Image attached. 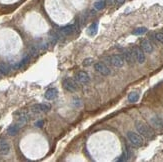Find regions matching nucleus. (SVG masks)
I'll return each mask as SVG.
<instances>
[{"instance_id":"nucleus-16","label":"nucleus","mask_w":163,"mask_h":162,"mask_svg":"<svg viewBox=\"0 0 163 162\" xmlns=\"http://www.w3.org/2000/svg\"><path fill=\"white\" fill-rule=\"evenodd\" d=\"M18 131H19V125H18V124L11 125V126H9V127H8V129H7L8 134L11 135V136L16 135L18 133Z\"/></svg>"},{"instance_id":"nucleus-25","label":"nucleus","mask_w":163,"mask_h":162,"mask_svg":"<svg viewBox=\"0 0 163 162\" xmlns=\"http://www.w3.org/2000/svg\"><path fill=\"white\" fill-rule=\"evenodd\" d=\"M42 125H43V121H42V120H39V121H37V122L35 123L36 127H42Z\"/></svg>"},{"instance_id":"nucleus-8","label":"nucleus","mask_w":163,"mask_h":162,"mask_svg":"<svg viewBox=\"0 0 163 162\" xmlns=\"http://www.w3.org/2000/svg\"><path fill=\"white\" fill-rule=\"evenodd\" d=\"M10 151V146L5 138H0V154L7 155Z\"/></svg>"},{"instance_id":"nucleus-7","label":"nucleus","mask_w":163,"mask_h":162,"mask_svg":"<svg viewBox=\"0 0 163 162\" xmlns=\"http://www.w3.org/2000/svg\"><path fill=\"white\" fill-rule=\"evenodd\" d=\"M75 79L77 82L81 83V84H87L90 81V77H89V74L85 71H79L77 72L76 76H75Z\"/></svg>"},{"instance_id":"nucleus-9","label":"nucleus","mask_w":163,"mask_h":162,"mask_svg":"<svg viewBox=\"0 0 163 162\" xmlns=\"http://www.w3.org/2000/svg\"><path fill=\"white\" fill-rule=\"evenodd\" d=\"M50 110V105L48 104H35L32 106V111L36 113L48 112Z\"/></svg>"},{"instance_id":"nucleus-6","label":"nucleus","mask_w":163,"mask_h":162,"mask_svg":"<svg viewBox=\"0 0 163 162\" xmlns=\"http://www.w3.org/2000/svg\"><path fill=\"white\" fill-rule=\"evenodd\" d=\"M94 69L95 71H97L99 74L103 76H107L110 74V69L108 68V66L105 65L102 62H97V63L94 64Z\"/></svg>"},{"instance_id":"nucleus-20","label":"nucleus","mask_w":163,"mask_h":162,"mask_svg":"<svg viewBox=\"0 0 163 162\" xmlns=\"http://www.w3.org/2000/svg\"><path fill=\"white\" fill-rule=\"evenodd\" d=\"M29 59H30V56H29V55L25 56V57H24L23 59H22L21 61L19 62V63L16 64V65L14 66V68H16V69H17V68H21V67H23V66L25 65V64L27 63L28 61H29Z\"/></svg>"},{"instance_id":"nucleus-27","label":"nucleus","mask_w":163,"mask_h":162,"mask_svg":"<svg viewBox=\"0 0 163 162\" xmlns=\"http://www.w3.org/2000/svg\"><path fill=\"white\" fill-rule=\"evenodd\" d=\"M114 1H115V0H108V3H109V4H113Z\"/></svg>"},{"instance_id":"nucleus-13","label":"nucleus","mask_w":163,"mask_h":162,"mask_svg":"<svg viewBox=\"0 0 163 162\" xmlns=\"http://www.w3.org/2000/svg\"><path fill=\"white\" fill-rule=\"evenodd\" d=\"M76 30V26H75V24H70V25H67L65 26V27L61 28L60 31L62 34H64V35H70V34H72L73 32Z\"/></svg>"},{"instance_id":"nucleus-1","label":"nucleus","mask_w":163,"mask_h":162,"mask_svg":"<svg viewBox=\"0 0 163 162\" xmlns=\"http://www.w3.org/2000/svg\"><path fill=\"white\" fill-rule=\"evenodd\" d=\"M135 127L137 129L138 133L142 135V136L146 137V138H151L153 136V131L150 128L148 125H146L145 123L141 122V121H136Z\"/></svg>"},{"instance_id":"nucleus-26","label":"nucleus","mask_w":163,"mask_h":162,"mask_svg":"<svg viewBox=\"0 0 163 162\" xmlns=\"http://www.w3.org/2000/svg\"><path fill=\"white\" fill-rule=\"evenodd\" d=\"M115 2L117 5H122V4L125 2V0H115Z\"/></svg>"},{"instance_id":"nucleus-21","label":"nucleus","mask_w":163,"mask_h":162,"mask_svg":"<svg viewBox=\"0 0 163 162\" xmlns=\"http://www.w3.org/2000/svg\"><path fill=\"white\" fill-rule=\"evenodd\" d=\"M151 123L154 127H156V128H161L162 127V123L158 117H153V118L151 119Z\"/></svg>"},{"instance_id":"nucleus-10","label":"nucleus","mask_w":163,"mask_h":162,"mask_svg":"<svg viewBox=\"0 0 163 162\" xmlns=\"http://www.w3.org/2000/svg\"><path fill=\"white\" fill-rule=\"evenodd\" d=\"M141 49L145 53H152V51H153V45H152V43L149 40L144 39L141 41Z\"/></svg>"},{"instance_id":"nucleus-5","label":"nucleus","mask_w":163,"mask_h":162,"mask_svg":"<svg viewBox=\"0 0 163 162\" xmlns=\"http://www.w3.org/2000/svg\"><path fill=\"white\" fill-rule=\"evenodd\" d=\"M109 62L111 63V65H113L114 67H122L124 65V58L122 55L119 54H115V55H112L109 57Z\"/></svg>"},{"instance_id":"nucleus-3","label":"nucleus","mask_w":163,"mask_h":162,"mask_svg":"<svg viewBox=\"0 0 163 162\" xmlns=\"http://www.w3.org/2000/svg\"><path fill=\"white\" fill-rule=\"evenodd\" d=\"M63 87L66 91L68 92H75V91L78 89V84H77V81L76 79H72V78H65L63 80Z\"/></svg>"},{"instance_id":"nucleus-2","label":"nucleus","mask_w":163,"mask_h":162,"mask_svg":"<svg viewBox=\"0 0 163 162\" xmlns=\"http://www.w3.org/2000/svg\"><path fill=\"white\" fill-rule=\"evenodd\" d=\"M127 138L128 140L130 141V143L136 147H141L144 143L143 138L141 137V135L137 134V133L135 132H132V131L127 132Z\"/></svg>"},{"instance_id":"nucleus-23","label":"nucleus","mask_w":163,"mask_h":162,"mask_svg":"<svg viewBox=\"0 0 163 162\" xmlns=\"http://www.w3.org/2000/svg\"><path fill=\"white\" fill-rule=\"evenodd\" d=\"M155 39L163 44V32H158L155 34Z\"/></svg>"},{"instance_id":"nucleus-4","label":"nucleus","mask_w":163,"mask_h":162,"mask_svg":"<svg viewBox=\"0 0 163 162\" xmlns=\"http://www.w3.org/2000/svg\"><path fill=\"white\" fill-rule=\"evenodd\" d=\"M132 52H133V55L135 60L138 62L139 64H143L146 60L145 57V52L141 49V47H138V46H135L132 49Z\"/></svg>"},{"instance_id":"nucleus-11","label":"nucleus","mask_w":163,"mask_h":162,"mask_svg":"<svg viewBox=\"0 0 163 162\" xmlns=\"http://www.w3.org/2000/svg\"><path fill=\"white\" fill-rule=\"evenodd\" d=\"M123 58H124V61H126L128 64H130V65H132V64L136 61L135 58H134L132 50H126L123 53Z\"/></svg>"},{"instance_id":"nucleus-24","label":"nucleus","mask_w":163,"mask_h":162,"mask_svg":"<svg viewBox=\"0 0 163 162\" xmlns=\"http://www.w3.org/2000/svg\"><path fill=\"white\" fill-rule=\"evenodd\" d=\"M92 63H93L92 58H86V59H84V61H83V66L87 67V66H90Z\"/></svg>"},{"instance_id":"nucleus-14","label":"nucleus","mask_w":163,"mask_h":162,"mask_svg":"<svg viewBox=\"0 0 163 162\" xmlns=\"http://www.w3.org/2000/svg\"><path fill=\"white\" fill-rule=\"evenodd\" d=\"M29 119V115H28L27 112H21L19 113V116H18V125L19 126H22L23 124H25L26 122Z\"/></svg>"},{"instance_id":"nucleus-12","label":"nucleus","mask_w":163,"mask_h":162,"mask_svg":"<svg viewBox=\"0 0 163 162\" xmlns=\"http://www.w3.org/2000/svg\"><path fill=\"white\" fill-rule=\"evenodd\" d=\"M57 95H58V91L55 88H49L48 90H46L45 92V98L47 100H54L56 99Z\"/></svg>"},{"instance_id":"nucleus-17","label":"nucleus","mask_w":163,"mask_h":162,"mask_svg":"<svg viewBox=\"0 0 163 162\" xmlns=\"http://www.w3.org/2000/svg\"><path fill=\"white\" fill-rule=\"evenodd\" d=\"M97 29H98V23L97 22H94L90 25V27L88 28V34L91 36L95 35L97 33Z\"/></svg>"},{"instance_id":"nucleus-18","label":"nucleus","mask_w":163,"mask_h":162,"mask_svg":"<svg viewBox=\"0 0 163 162\" xmlns=\"http://www.w3.org/2000/svg\"><path fill=\"white\" fill-rule=\"evenodd\" d=\"M106 5V0H97L94 3V8L96 10H102Z\"/></svg>"},{"instance_id":"nucleus-15","label":"nucleus","mask_w":163,"mask_h":162,"mask_svg":"<svg viewBox=\"0 0 163 162\" xmlns=\"http://www.w3.org/2000/svg\"><path fill=\"white\" fill-rule=\"evenodd\" d=\"M9 70H10V68L7 64L4 63V62H0V75L6 76L8 73H9Z\"/></svg>"},{"instance_id":"nucleus-19","label":"nucleus","mask_w":163,"mask_h":162,"mask_svg":"<svg viewBox=\"0 0 163 162\" xmlns=\"http://www.w3.org/2000/svg\"><path fill=\"white\" fill-rule=\"evenodd\" d=\"M138 99H139V94H138L137 92H131L128 95V101L131 103L138 101Z\"/></svg>"},{"instance_id":"nucleus-22","label":"nucleus","mask_w":163,"mask_h":162,"mask_svg":"<svg viewBox=\"0 0 163 162\" xmlns=\"http://www.w3.org/2000/svg\"><path fill=\"white\" fill-rule=\"evenodd\" d=\"M146 31H147V28H145V27H139V28H136V29L134 30L133 32H132V34H134V35H141V34L145 33Z\"/></svg>"}]
</instances>
